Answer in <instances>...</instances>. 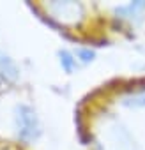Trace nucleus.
Masks as SVG:
<instances>
[{"label":"nucleus","mask_w":145,"mask_h":150,"mask_svg":"<svg viewBox=\"0 0 145 150\" xmlns=\"http://www.w3.org/2000/svg\"><path fill=\"white\" fill-rule=\"evenodd\" d=\"M124 104L129 106V108H145V92L129 96V97L124 101Z\"/></svg>","instance_id":"6"},{"label":"nucleus","mask_w":145,"mask_h":150,"mask_svg":"<svg viewBox=\"0 0 145 150\" xmlns=\"http://www.w3.org/2000/svg\"><path fill=\"white\" fill-rule=\"evenodd\" d=\"M143 11H145V2H133L119 7L117 14H120V18H126V20H138Z\"/></svg>","instance_id":"4"},{"label":"nucleus","mask_w":145,"mask_h":150,"mask_svg":"<svg viewBox=\"0 0 145 150\" xmlns=\"http://www.w3.org/2000/svg\"><path fill=\"white\" fill-rule=\"evenodd\" d=\"M75 57H78L82 62H92L94 60V57H96V53H94V50H90V48H78L76 50V53H75Z\"/></svg>","instance_id":"7"},{"label":"nucleus","mask_w":145,"mask_h":150,"mask_svg":"<svg viewBox=\"0 0 145 150\" xmlns=\"http://www.w3.org/2000/svg\"><path fill=\"white\" fill-rule=\"evenodd\" d=\"M58 62H60L62 69H64L67 74L75 72V71L78 69L76 57H75V53H71L69 50H60V51H58Z\"/></svg>","instance_id":"5"},{"label":"nucleus","mask_w":145,"mask_h":150,"mask_svg":"<svg viewBox=\"0 0 145 150\" xmlns=\"http://www.w3.org/2000/svg\"><path fill=\"white\" fill-rule=\"evenodd\" d=\"M46 11L60 23H75L83 16V6L76 2H51L46 6Z\"/></svg>","instance_id":"2"},{"label":"nucleus","mask_w":145,"mask_h":150,"mask_svg":"<svg viewBox=\"0 0 145 150\" xmlns=\"http://www.w3.org/2000/svg\"><path fill=\"white\" fill-rule=\"evenodd\" d=\"M14 125L20 139L36 141L41 136V122L36 110L28 104H18L14 110Z\"/></svg>","instance_id":"1"},{"label":"nucleus","mask_w":145,"mask_h":150,"mask_svg":"<svg viewBox=\"0 0 145 150\" xmlns=\"http://www.w3.org/2000/svg\"><path fill=\"white\" fill-rule=\"evenodd\" d=\"M18 78H20V69L16 67L14 60L4 51H0V85L14 83Z\"/></svg>","instance_id":"3"}]
</instances>
